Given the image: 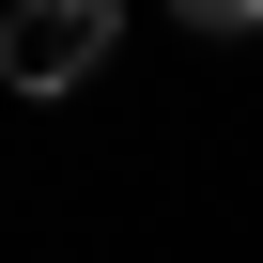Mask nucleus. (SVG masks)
Returning a JSON list of instances; mask_svg holds the SVG:
<instances>
[{
  "label": "nucleus",
  "instance_id": "1",
  "mask_svg": "<svg viewBox=\"0 0 263 263\" xmlns=\"http://www.w3.org/2000/svg\"><path fill=\"white\" fill-rule=\"evenodd\" d=\"M0 78H16V93L108 78V0H16V16H0Z\"/></svg>",
  "mask_w": 263,
  "mask_h": 263
}]
</instances>
